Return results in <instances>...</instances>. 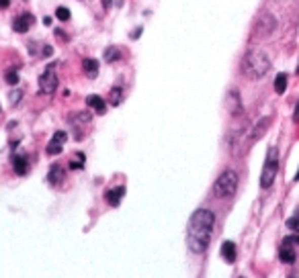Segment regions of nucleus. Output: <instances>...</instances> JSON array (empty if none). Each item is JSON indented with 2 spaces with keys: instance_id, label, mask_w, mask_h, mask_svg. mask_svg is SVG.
Returning a JSON list of instances; mask_svg holds the SVG:
<instances>
[{
  "instance_id": "1",
  "label": "nucleus",
  "mask_w": 299,
  "mask_h": 278,
  "mask_svg": "<svg viewBox=\"0 0 299 278\" xmlns=\"http://www.w3.org/2000/svg\"><path fill=\"white\" fill-rule=\"evenodd\" d=\"M215 227V213L209 209H197L189 219L186 242L195 254H203L211 242V233Z\"/></svg>"
},
{
  "instance_id": "2",
  "label": "nucleus",
  "mask_w": 299,
  "mask_h": 278,
  "mask_svg": "<svg viewBox=\"0 0 299 278\" xmlns=\"http://www.w3.org/2000/svg\"><path fill=\"white\" fill-rule=\"evenodd\" d=\"M271 70V60L263 49H250L242 60V72L250 80H260Z\"/></svg>"
},
{
  "instance_id": "3",
  "label": "nucleus",
  "mask_w": 299,
  "mask_h": 278,
  "mask_svg": "<svg viewBox=\"0 0 299 278\" xmlns=\"http://www.w3.org/2000/svg\"><path fill=\"white\" fill-rule=\"evenodd\" d=\"M238 190V174L234 170H226L219 174V178L213 184V194L217 198H230Z\"/></svg>"
},
{
  "instance_id": "4",
  "label": "nucleus",
  "mask_w": 299,
  "mask_h": 278,
  "mask_svg": "<svg viewBox=\"0 0 299 278\" xmlns=\"http://www.w3.org/2000/svg\"><path fill=\"white\" fill-rule=\"evenodd\" d=\"M277 172H279V151H277V147H269L267 160L263 166V174H260V186L271 188L277 178Z\"/></svg>"
},
{
  "instance_id": "5",
  "label": "nucleus",
  "mask_w": 299,
  "mask_h": 278,
  "mask_svg": "<svg viewBox=\"0 0 299 278\" xmlns=\"http://www.w3.org/2000/svg\"><path fill=\"white\" fill-rule=\"evenodd\" d=\"M58 88V76H56V64H49L45 72L39 78V92L41 94H54Z\"/></svg>"
},
{
  "instance_id": "6",
  "label": "nucleus",
  "mask_w": 299,
  "mask_h": 278,
  "mask_svg": "<svg viewBox=\"0 0 299 278\" xmlns=\"http://www.w3.org/2000/svg\"><path fill=\"white\" fill-rule=\"evenodd\" d=\"M66 139H68V133H66V131H56V133L52 135V139H49L47 147H45L47 155H58V153H62V151H64Z\"/></svg>"
},
{
  "instance_id": "7",
  "label": "nucleus",
  "mask_w": 299,
  "mask_h": 278,
  "mask_svg": "<svg viewBox=\"0 0 299 278\" xmlns=\"http://www.w3.org/2000/svg\"><path fill=\"white\" fill-rule=\"evenodd\" d=\"M275 27H277L275 17H273L271 13H265V15L260 17L258 25H256V37H269V35L275 31Z\"/></svg>"
},
{
  "instance_id": "8",
  "label": "nucleus",
  "mask_w": 299,
  "mask_h": 278,
  "mask_svg": "<svg viewBox=\"0 0 299 278\" xmlns=\"http://www.w3.org/2000/svg\"><path fill=\"white\" fill-rule=\"evenodd\" d=\"M279 258H281V262H285V264H293V262L297 260V254H295V248H293L291 237H285V242H283V246H281V252H279Z\"/></svg>"
},
{
  "instance_id": "9",
  "label": "nucleus",
  "mask_w": 299,
  "mask_h": 278,
  "mask_svg": "<svg viewBox=\"0 0 299 278\" xmlns=\"http://www.w3.org/2000/svg\"><path fill=\"white\" fill-rule=\"evenodd\" d=\"M33 21H35V17H33L31 13H23V15H19V17L15 19V23H13V29H15L17 33H27V31L31 29Z\"/></svg>"
},
{
  "instance_id": "10",
  "label": "nucleus",
  "mask_w": 299,
  "mask_h": 278,
  "mask_svg": "<svg viewBox=\"0 0 299 278\" xmlns=\"http://www.w3.org/2000/svg\"><path fill=\"white\" fill-rule=\"evenodd\" d=\"M86 104L94 110L96 115H105L107 113V102L101 98V96H96V94H90V96H86Z\"/></svg>"
},
{
  "instance_id": "11",
  "label": "nucleus",
  "mask_w": 299,
  "mask_h": 278,
  "mask_svg": "<svg viewBox=\"0 0 299 278\" xmlns=\"http://www.w3.org/2000/svg\"><path fill=\"white\" fill-rule=\"evenodd\" d=\"M125 196V186H115V188H109L105 192V201L111 205V207H117L121 203V198Z\"/></svg>"
},
{
  "instance_id": "12",
  "label": "nucleus",
  "mask_w": 299,
  "mask_h": 278,
  "mask_svg": "<svg viewBox=\"0 0 299 278\" xmlns=\"http://www.w3.org/2000/svg\"><path fill=\"white\" fill-rule=\"evenodd\" d=\"M62 180H64V168L60 164H54L52 170H49V174H47V182L52 186H58Z\"/></svg>"
},
{
  "instance_id": "13",
  "label": "nucleus",
  "mask_w": 299,
  "mask_h": 278,
  "mask_svg": "<svg viewBox=\"0 0 299 278\" xmlns=\"http://www.w3.org/2000/svg\"><path fill=\"white\" fill-rule=\"evenodd\" d=\"M13 168L19 176H25L29 172V162H27V155H15L13 157Z\"/></svg>"
},
{
  "instance_id": "14",
  "label": "nucleus",
  "mask_w": 299,
  "mask_h": 278,
  "mask_svg": "<svg viewBox=\"0 0 299 278\" xmlns=\"http://www.w3.org/2000/svg\"><path fill=\"white\" fill-rule=\"evenodd\" d=\"M236 244L234 242H223L221 244V256H223V260L228 262V264H234L236 262Z\"/></svg>"
},
{
  "instance_id": "15",
  "label": "nucleus",
  "mask_w": 299,
  "mask_h": 278,
  "mask_svg": "<svg viewBox=\"0 0 299 278\" xmlns=\"http://www.w3.org/2000/svg\"><path fill=\"white\" fill-rule=\"evenodd\" d=\"M228 106H230V110H232V115H240V113H242V104H240V94H238V90H232V92L228 94Z\"/></svg>"
},
{
  "instance_id": "16",
  "label": "nucleus",
  "mask_w": 299,
  "mask_h": 278,
  "mask_svg": "<svg viewBox=\"0 0 299 278\" xmlns=\"http://www.w3.org/2000/svg\"><path fill=\"white\" fill-rule=\"evenodd\" d=\"M82 70H84V74H86L88 78H96V74H98V62L86 58V60L82 62Z\"/></svg>"
},
{
  "instance_id": "17",
  "label": "nucleus",
  "mask_w": 299,
  "mask_h": 278,
  "mask_svg": "<svg viewBox=\"0 0 299 278\" xmlns=\"http://www.w3.org/2000/svg\"><path fill=\"white\" fill-rule=\"evenodd\" d=\"M90 119H92V115L86 113V110H82V113H74V115H70V123H72L74 127H78V125H86V123H90Z\"/></svg>"
},
{
  "instance_id": "18",
  "label": "nucleus",
  "mask_w": 299,
  "mask_h": 278,
  "mask_svg": "<svg viewBox=\"0 0 299 278\" xmlns=\"http://www.w3.org/2000/svg\"><path fill=\"white\" fill-rule=\"evenodd\" d=\"M267 127H269V119L265 117V119H260V121H258V125L254 127V133L250 135V141H256L258 137H263V133L267 131Z\"/></svg>"
},
{
  "instance_id": "19",
  "label": "nucleus",
  "mask_w": 299,
  "mask_h": 278,
  "mask_svg": "<svg viewBox=\"0 0 299 278\" xmlns=\"http://www.w3.org/2000/svg\"><path fill=\"white\" fill-rule=\"evenodd\" d=\"M123 58V55H121V51L117 49V47H109L107 51H105V60L109 62V64H113V62H119Z\"/></svg>"
},
{
  "instance_id": "20",
  "label": "nucleus",
  "mask_w": 299,
  "mask_h": 278,
  "mask_svg": "<svg viewBox=\"0 0 299 278\" xmlns=\"http://www.w3.org/2000/svg\"><path fill=\"white\" fill-rule=\"evenodd\" d=\"M285 88H287V74H279V76L275 78V92H277V94H283Z\"/></svg>"
},
{
  "instance_id": "21",
  "label": "nucleus",
  "mask_w": 299,
  "mask_h": 278,
  "mask_svg": "<svg viewBox=\"0 0 299 278\" xmlns=\"http://www.w3.org/2000/svg\"><path fill=\"white\" fill-rule=\"evenodd\" d=\"M109 96H111L109 100H111V104H113V106L121 104V100H123V88H121V86H115V88L111 90V94H109Z\"/></svg>"
},
{
  "instance_id": "22",
  "label": "nucleus",
  "mask_w": 299,
  "mask_h": 278,
  "mask_svg": "<svg viewBox=\"0 0 299 278\" xmlns=\"http://www.w3.org/2000/svg\"><path fill=\"white\" fill-rule=\"evenodd\" d=\"M287 227H289L291 231H299V209L287 219Z\"/></svg>"
},
{
  "instance_id": "23",
  "label": "nucleus",
  "mask_w": 299,
  "mask_h": 278,
  "mask_svg": "<svg viewBox=\"0 0 299 278\" xmlns=\"http://www.w3.org/2000/svg\"><path fill=\"white\" fill-rule=\"evenodd\" d=\"M82 166H84V153H76L74 160L70 162V168L72 170H78V168H82Z\"/></svg>"
},
{
  "instance_id": "24",
  "label": "nucleus",
  "mask_w": 299,
  "mask_h": 278,
  "mask_svg": "<svg viewBox=\"0 0 299 278\" xmlns=\"http://www.w3.org/2000/svg\"><path fill=\"white\" fill-rule=\"evenodd\" d=\"M5 78H7L9 84H17V82H19V72H17L15 68H9L7 74H5Z\"/></svg>"
},
{
  "instance_id": "25",
  "label": "nucleus",
  "mask_w": 299,
  "mask_h": 278,
  "mask_svg": "<svg viewBox=\"0 0 299 278\" xmlns=\"http://www.w3.org/2000/svg\"><path fill=\"white\" fill-rule=\"evenodd\" d=\"M56 17H58L60 21H70V9H66V7H60V9L56 11Z\"/></svg>"
},
{
  "instance_id": "26",
  "label": "nucleus",
  "mask_w": 299,
  "mask_h": 278,
  "mask_svg": "<svg viewBox=\"0 0 299 278\" xmlns=\"http://www.w3.org/2000/svg\"><path fill=\"white\" fill-rule=\"evenodd\" d=\"M19 100H21V90H15V92L11 94V102H13V104H17Z\"/></svg>"
},
{
  "instance_id": "27",
  "label": "nucleus",
  "mask_w": 299,
  "mask_h": 278,
  "mask_svg": "<svg viewBox=\"0 0 299 278\" xmlns=\"http://www.w3.org/2000/svg\"><path fill=\"white\" fill-rule=\"evenodd\" d=\"M141 31H143V29H141V27H137V29L133 31V35H131V39H139V35H141Z\"/></svg>"
},
{
  "instance_id": "28",
  "label": "nucleus",
  "mask_w": 299,
  "mask_h": 278,
  "mask_svg": "<svg viewBox=\"0 0 299 278\" xmlns=\"http://www.w3.org/2000/svg\"><path fill=\"white\" fill-rule=\"evenodd\" d=\"M11 7V0H0V9H9Z\"/></svg>"
},
{
  "instance_id": "29",
  "label": "nucleus",
  "mask_w": 299,
  "mask_h": 278,
  "mask_svg": "<svg viewBox=\"0 0 299 278\" xmlns=\"http://www.w3.org/2000/svg\"><path fill=\"white\" fill-rule=\"evenodd\" d=\"M52 53H54V49L49 47V45H45V49H43V55H45V58H47V55H52Z\"/></svg>"
},
{
  "instance_id": "30",
  "label": "nucleus",
  "mask_w": 299,
  "mask_h": 278,
  "mask_svg": "<svg viewBox=\"0 0 299 278\" xmlns=\"http://www.w3.org/2000/svg\"><path fill=\"white\" fill-rule=\"evenodd\" d=\"M293 121H299V102L295 106V115H293Z\"/></svg>"
},
{
  "instance_id": "31",
  "label": "nucleus",
  "mask_w": 299,
  "mask_h": 278,
  "mask_svg": "<svg viewBox=\"0 0 299 278\" xmlns=\"http://www.w3.org/2000/svg\"><path fill=\"white\" fill-rule=\"evenodd\" d=\"M103 5H105V9H109L111 7V0H103Z\"/></svg>"
},
{
  "instance_id": "32",
  "label": "nucleus",
  "mask_w": 299,
  "mask_h": 278,
  "mask_svg": "<svg viewBox=\"0 0 299 278\" xmlns=\"http://www.w3.org/2000/svg\"><path fill=\"white\" fill-rule=\"evenodd\" d=\"M295 180H299V170H297V174H295Z\"/></svg>"
}]
</instances>
